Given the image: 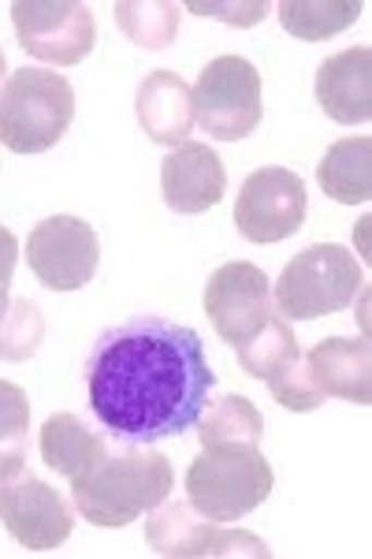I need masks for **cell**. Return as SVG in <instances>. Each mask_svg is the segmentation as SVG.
Returning a JSON list of instances; mask_svg holds the SVG:
<instances>
[{"mask_svg":"<svg viewBox=\"0 0 372 559\" xmlns=\"http://www.w3.org/2000/svg\"><path fill=\"white\" fill-rule=\"evenodd\" d=\"M213 384L202 336L165 318L105 329L86 362L89 407L116 444L183 437L208 407Z\"/></svg>","mask_w":372,"mask_h":559,"instance_id":"obj_1","label":"cell"},{"mask_svg":"<svg viewBox=\"0 0 372 559\" xmlns=\"http://www.w3.org/2000/svg\"><path fill=\"white\" fill-rule=\"evenodd\" d=\"M171 485H176V474L165 455L153 452L149 444H127L108 448V455L94 471L75 477L71 496H75L79 515L94 526L120 530L165 503Z\"/></svg>","mask_w":372,"mask_h":559,"instance_id":"obj_2","label":"cell"},{"mask_svg":"<svg viewBox=\"0 0 372 559\" xmlns=\"http://www.w3.org/2000/svg\"><path fill=\"white\" fill-rule=\"evenodd\" d=\"M75 120V90L60 71L23 68L0 90V142L12 153H45Z\"/></svg>","mask_w":372,"mask_h":559,"instance_id":"obj_3","label":"cell"},{"mask_svg":"<svg viewBox=\"0 0 372 559\" xmlns=\"http://www.w3.org/2000/svg\"><path fill=\"white\" fill-rule=\"evenodd\" d=\"M272 485L276 477H272L268 459L261 455V448L250 444L205 448L187 471L190 508L213 522L247 519L253 508L268 500Z\"/></svg>","mask_w":372,"mask_h":559,"instance_id":"obj_4","label":"cell"},{"mask_svg":"<svg viewBox=\"0 0 372 559\" xmlns=\"http://www.w3.org/2000/svg\"><path fill=\"white\" fill-rule=\"evenodd\" d=\"M361 280L365 273L347 247L316 242L287 261V269L276 280V292H272V306L287 321L328 318V313L347 310L353 295L361 292Z\"/></svg>","mask_w":372,"mask_h":559,"instance_id":"obj_5","label":"cell"},{"mask_svg":"<svg viewBox=\"0 0 372 559\" xmlns=\"http://www.w3.org/2000/svg\"><path fill=\"white\" fill-rule=\"evenodd\" d=\"M194 123L216 142H239L257 131L261 116V75L242 57H216L197 75L194 90Z\"/></svg>","mask_w":372,"mask_h":559,"instance_id":"obj_6","label":"cell"},{"mask_svg":"<svg viewBox=\"0 0 372 559\" xmlns=\"http://www.w3.org/2000/svg\"><path fill=\"white\" fill-rule=\"evenodd\" d=\"M145 540L153 552L176 559H220V556H253L272 559V548L250 530H224V522L205 519L190 508V500H168L149 511Z\"/></svg>","mask_w":372,"mask_h":559,"instance_id":"obj_7","label":"cell"},{"mask_svg":"<svg viewBox=\"0 0 372 559\" xmlns=\"http://www.w3.org/2000/svg\"><path fill=\"white\" fill-rule=\"evenodd\" d=\"M12 26L23 52L57 68L79 64L97 45L94 12L79 0H15Z\"/></svg>","mask_w":372,"mask_h":559,"instance_id":"obj_8","label":"cell"},{"mask_svg":"<svg viewBox=\"0 0 372 559\" xmlns=\"http://www.w3.org/2000/svg\"><path fill=\"white\" fill-rule=\"evenodd\" d=\"M0 519L8 534L31 552H52L75 530L68 500L41 477L26 474V466L0 474Z\"/></svg>","mask_w":372,"mask_h":559,"instance_id":"obj_9","label":"cell"},{"mask_svg":"<svg viewBox=\"0 0 372 559\" xmlns=\"http://www.w3.org/2000/svg\"><path fill=\"white\" fill-rule=\"evenodd\" d=\"M305 221V183L290 168H257L235 202V228L250 242H284Z\"/></svg>","mask_w":372,"mask_h":559,"instance_id":"obj_10","label":"cell"},{"mask_svg":"<svg viewBox=\"0 0 372 559\" xmlns=\"http://www.w3.org/2000/svg\"><path fill=\"white\" fill-rule=\"evenodd\" d=\"M26 261L49 292H79L97 273V231L79 216H49L26 239Z\"/></svg>","mask_w":372,"mask_h":559,"instance_id":"obj_11","label":"cell"},{"mask_svg":"<svg viewBox=\"0 0 372 559\" xmlns=\"http://www.w3.org/2000/svg\"><path fill=\"white\" fill-rule=\"evenodd\" d=\"M272 287L268 276L250 261H228L205 284V313L220 340L239 347L272 318Z\"/></svg>","mask_w":372,"mask_h":559,"instance_id":"obj_12","label":"cell"},{"mask_svg":"<svg viewBox=\"0 0 372 559\" xmlns=\"http://www.w3.org/2000/svg\"><path fill=\"white\" fill-rule=\"evenodd\" d=\"M160 191H165L171 213H208L224 202V191H228L224 160L205 142H187V146L171 150L160 165Z\"/></svg>","mask_w":372,"mask_h":559,"instance_id":"obj_13","label":"cell"},{"mask_svg":"<svg viewBox=\"0 0 372 559\" xmlns=\"http://www.w3.org/2000/svg\"><path fill=\"white\" fill-rule=\"evenodd\" d=\"M305 369L316 392L328 400H347L358 407L372 403V358H369V340H347V336H328L316 347L305 350Z\"/></svg>","mask_w":372,"mask_h":559,"instance_id":"obj_14","label":"cell"},{"mask_svg":"<svg viewBox=\"0 0 372 559\" xmlns=\"http://www.w3.org/2000/svg\"><path fill=\"white\" fill-rule=\"evenodd\" d=\"M316 102L335 123H369L372 116V49L353 45L316 71Z\"/></svg>","mask_w":372,"mask_h":559,"instance_id":"obj_15","label":"cell"},{"mask_svg":"<svg viewBox=\"0 0 372 559\" xmlns=\"http://www.w3.org/2000/svg\"><path fill=\"white\" fill-rule=\"evenodd\" d=\"M134 108H139V123L149 134V142L171 150L187 146L190 131H194V102H190V86L176 71H149L139 86Z\"/></svg>","mask_w":372,"mask_h":559,"instance_id":"obj_16","label":"cell"},{"mask_svg":"<svg viewBox=\"0 0 372 559\" xmlns=\"http://www.w3.org/2000/svg\"><path fill=\"white\" fill-rule=\"evenodd\" d=\"M38 448L49 471L75 481V477H83L86 471H94L112 444H108V437L89 429L83 418H75V414H52L41 426Z\"/></svg>","mask_w":372,"mask_h":559,"instance_id":"obj_17","label":"cell"},{"mask_svg":"<svg viewBox=\"0 0 372 559\" xmlns=\"http://www.w3.org/2000/svg\"><path fill=\"white\" fill-rule=\"evenodd\" d=\"M316 183L343 205H365L372 198V139L353 134L339 139L316 165Z\"/></svg>","mask_w":372,"mask_h":559,"instance_id":"obj_18","label":"cell"},{"mask_svg":"<svg viewBox=\"0 0 372 559\" xmlns=\"http://www.w3.org/2000/svg\"><path fill=\"white\" fill-rule=\"evenodd\" d=\"M202 448H220V444H250L257 448L261 437H265V418L253 407L247 395H224L213 407L202 411Z\"/></svg>","mask_w":372,"mask_h":559,"instance_id":"obj_19","label":"cell"},{"mask_svg":"<svg viewBox=\"0 0 372 559\" xmlns=\"http://www.w3.org/2000/svg\"><path fill=\"white\" fill-rule=\"evenodd\" d=\"M276 12L287 34L302 41H324L332 34L347 31L365 12V4L361 0H343V4H335V0H284Z\"/></svg>","mask_w":372,"mask_h":559,"instance_id":"obj_20","label":"cell"},{"mask_svg":"<svg viewBox=\"0 0 372 559\" xmlns=\"http://www.w3.org/2000/svg\"><path fill=\"white\" fill-rule=\"evenodd\" d=\"M235 350H239V362L250 377L268 381L276 369H284L290 358L298 355V340H295V332H290V321L272 313V318L261 324L250 340H242Z\"/></svg>","mask_w":372,"mask_h":559,"instance_id":"obj_21","label":"cell"},{"mask_svg":"<svg viewBox=\"0 0 372 559\" xmlns=\"http://www.w3.org/2000/svg\"><path fill=\"white\" fill-rule=\"evenodd\" d=\"M26 440H31V400L20 384L0 381V474L23 471Z\"/></svg>","mask_w":372,"mask_h":559,"instance_id":"obj_22","label":"cell"},{"mask_svg":"<svg viewBox=\"0 0 372 559\" xmlns=\"http://www.w3.org/2000/svg\"><path fill=\"white\" fill-rule=\"evenodd\" d=\"M112 12L120 31L142 49H165L179 34V4H134V0H123Z\"/></svg>","mask_w":372,"mask_h":559,"instance_id":"obj_23","label":"cell"},{"mask_svg":"<svg viewBox=\"0 0 372 559\" xmlns=\"http://www.w3.org/2000/svg\"><path fill=\"white\" fill-rule=\"evenodd\" d=\"M45 340V318L38 302L12 299L0 318V362H26Z\"/></svg>","mask_w":372,"mask_h":559,"instance_id":"obj_24","label":"cell"},{"mask_svg":"<svg viewBox=\"0 0 372 559\" xmlns=\"http://www.w3.org/2000/svg\"><path fill=\"white\" fill-rule=\"evenodd\" d=\"M265 384H268L272 400H276L279 407H287V411L305 414V411H316L324 403V395L316 392V384L310 381V369H305V355H302V350H298V355L290 358L284 369H276V373H272Z\"/></svg>","mask_w":372,"mask_h":559,"instance_id":"obj_25","label":"cell"},{"mask_svg":"<svg viewBox=\"0 0 372 559\" xmlns=\"http://www.w3.org/2000/svg\"><path fill=\"white\" fill-rule=\"evenodd\" d=\"M190 12L197 15H216V20H228V23H239V26H253L261 15L268 12V4H190Z\"/></svg>","mask_w":372,"mask_h":559,"instance_id":"obj_26","label":"cell"},{"mask_svg":"<svg viewBox=\"0 0 372 559\" xmlns=\"http://www.w3.org/2000/svg\"><path fill=\"white\" fill-rule=\"evenodd\" d=\"M15 258H20V242H15L12 231L0 224V292H8V287H12Z\"/></svg>","mask_w":372,"mask_h":559,"instance_id":"obj_27","label":"cell"},{"mask_svg":"<svg viewBox=\"0 0 372 559\" xmlns=\"http://www.w3.org/2000/svg\"><path fill=\"white\" fill-rule=\"evenodd\" d=\"M4 310H8V292H0V318H4Z\"/></svg>","mask_w":372,"mask_h":559,"instance_id":"obj_28","label":"cell"},{"mask_svg":"<svg viewBox=\"0 0 372 559\" xmlns=\"http://www.w3.org/2000/svg\"><path fill=\"white\" fill-rule=\"evenodd\" d=\"M4 71H8V60H4V49H0V79H4Z\"/></svg>","mask_w":372,"mask_h":559,"instance_id":"obj_29","label":"cell"}]
</instances>
